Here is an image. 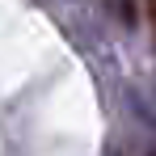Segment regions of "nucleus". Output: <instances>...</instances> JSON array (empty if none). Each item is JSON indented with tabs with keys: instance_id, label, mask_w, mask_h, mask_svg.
Segmentation results:
<instances>
[{
	"instance_id": "f257e3e1",
	"label": "nucleus",
	"mask_w": 156,
	"mask_h": 156,
	"mask_svg": "<svg viewBox=\"0 0 156 156\" xmlns=\"http://www.w3.org/2000/svg\"><path fill=\"white\" fill-rule=\"evenodd\" d=\"M148 21L156 26V0H148Z\"/></svg>"
},
{
	"instance_id": "f03ea898",
	"label": "nucleus",
	"mask_w": 156,
	"mask_h": 156,
	"mask_svg": "<svg viewBox=\"0 0 156 156\" xmlns=\"http://www.w3.org/2000/svg\"><path fill=\"white\" fill-rule=\"evenodd\" d=\"M152 30H156V26H152Z\"/></svg>"
}]
</instances>
